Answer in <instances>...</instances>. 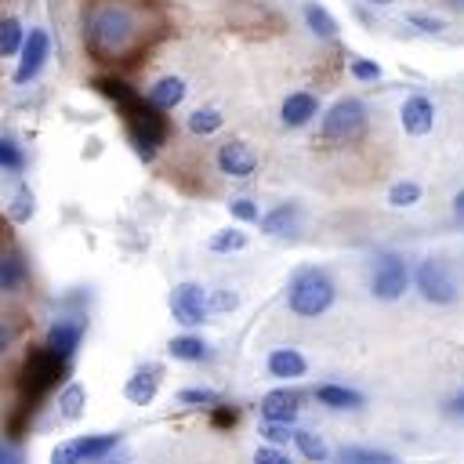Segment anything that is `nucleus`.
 Here are the masks:
<instances>
[{"instance_id": "nucleus-1", "label": "nucleus", "mask_w": 464, "mask_h": 464, "mask_svg": "<svg viewBox=\"0 0 464 464\" xmlns=\"http://www.w3.org/2000/svg\"><path fill=\"white\" fill-rule=\"evenodd\" d=\"M87 47L98 54V58H116L123 54L134 36H138V14L123 4V0H102L87 11Z\"/></svg>"}, {"instance_id": "nucleus-2", "label": "nucleus", "mask_w": 464, "mask_h": 464, "mask_svg": "<svg viewBox=\"0 0 464 464\" xmlns=\"http://www.w3.org/2000/svg\"><path fill=\"white\" fill-rule=\"evenodd\" d=\"M286 304H290L294 315H304V319L323 315L334 304V283H330V276L319 272V268H301L290 279V286H286Z\"/></svg>"}, {"instance_id": "nucleus-3", "label": "nucleus", "mask_w": 464, "mask_h": 464, "mask_svg": "<svg viewBox=\"0 0 464 464\" xmlns=\"http://www.w3.org/2000/svg\"><path fill=\"white\" fill-rule=\"evenodd\" d=\"M366 130V105L359 98H341L323 116V138L326 141H355Z\"/></svg>"}, {"instance_id": "nucleus-4", "label": "nucleus", "mask_w": 464, "mask_h": 464, "mask_svg": "<svg viewBox=\"0 0 464 464\" xmlns=\"http://www.w3.org/2000/svg\"><path fill=\"white\" fill-rule=\"evenodd\" d=\"M413 283H417L420 297L431 301V304H450V301H457V279H453V272H450V265H446L442 257H424V261L417 265Z\"/></svg>"}, {"instance_id": "nucleus-5", "label": "nucleus", "mask_w": 464, "mask_h": 464, "mask_svg": "<svg viewBox=\"0 0 464 464\" xmlns=\"http://www.w3.org/2000/svg\"><path fill=\"white\" fill-rule=\"evenodd\" d=\"M406 286H410L406 261L399 254H377L373 257V268H370V290H373V297L395 301V297L406 294Z\"/></svg>"}, {"instance_id": "nucleus-6", "label": "nucleus", "mask_w": 464, "mask_h": 464, "mask_svg": "<svg viewBox=\"0 0 464 464\" xmlns=\"http://www.w3.org/2000/svg\"><path fill=\"white\" fill-rule=\"evenodd\" d=\"M83 326H87V323H83L80 315H62V319H54V323H51V330H47V341H44L47 355H51L54 362L72 359V352L80 348Z\"/></svg>"}, {"instance_id": "nucleus-7", "label": "nucleus", "mask_w": 464, "mask_h": 464, "mask_svg": "<svg viewBox=\"0 0 464 464\" xmlns=\"http://www.w3.org/2000/svg\"><path fill=\"white\" fill-rule=\"evenodd\" d=\"M170 312H174V319L178 323H185V326H199L203 319H207V290L199 286V283H178L174 290H170Z\"/></svg>"}, {"instance_id": "nucleus-8", "label": "nucleus", "mask_w": 464, "mask_h": 464, "mask_svg": "<svg viewBox=\"0 0 464 464\" xmlns=\"http://www.w3.org/2000/svg\"><path fill=\"white\" fill-rule=\"evenodd\" d=\"M18 54H22V58H18V69H14V83L36 80V72L44 69L47 54H51V36H47V29H29Z\"/></svg>"}, {"instance_id": "nucleus-9", "label": "nucleus", "mask_w": 464, "mask_h": 464, "mask_svg": "<svg viewBox=\"0 0 464 464\" xmlns=\"http://www.w3.org/2000/svg\"><path fill=\"white\" fill-rule=\"evenodd\" d=\"M218 170L228 178H250L257 170V156L246 141H225L218 149Z\"/></svg>"}, {"instance_id": "nucleus-10", "label": "nucleus", "mask_w": 464, "mask_h": 464, "mask_svg": "<svg viewBox=\"0 0 464 464\" xmlns=\"http://www.w3.org/2000/svg\"><path fill=\"white\" fill-rule=\"evenodd\" d=\"M297 410H301V395L290 392V388H276V392H268L261 399V417L268 424H294Z\"/></svg>"}, {"instance_id": "nucleus-11", "label": "nucleus", "mask_w": 464, "mask_h": 464, "mask_svg": "<svg viewBox=\"0 0 464 464\" xmlns=\"http://www.w3.org/2000/svg\"><path fill=\"white\" fill-rule=\"evenodd\" d=\"M160 366L156 362H149V366H138L134 373H130V381H127V388H123V395L134 402V406H149L152 399H156V388H160Z\"/></svg>"}, {"instance_id": "nucleus-12", "label": "nucleus", "mask_w": 464, "mask_h": 464, "mask_svg": "<svg viewBox=\"0 0 464 464\" xmlns=\"http://www.w3.org/2000/svg\"><path fill=\"white\" fill-rule=\"evenodd\" d=\"M399 116H402V127H406V134H428V130L435 127V105H431L424 94H413V98H406Z\"/></svg>"}, {"instance_id": "nucleus-13", "label": "nucleus", "mask_w": 464, "mask_h": 464, "mask_svg": "<svg viewBox=\"0 0 464 464\" xmlns=\"http://www.w3.org/2000/svg\"><path fill=\"white\" fill-rule=\"evenodd\" d=\"M181 98H185V80L181 76H160L149 87V105L156 112H170L174 105H181Z\"/></svg>"}, {"instance_id": "nucleus-14", "label": "nucleus", "mask_w": 464, "mask_h": 464, "mask_svg": "<svg viewBox=\"0 0 464 464\" xmlns=\"http://www.w3.org/2000/svg\"><path fill=\"white\" fill-rule=\"evenodd\" d=\"M315 112H319V102H315V94H308V91H294V94H286V102H283V123H286V127H304Z\"/></svg>"}, {"instance_id": "nucleus-15", "label": "nucleus", "mask_w": 464, "mask_h": 464, "mask_svg": "<svg viewBox=\"0 0 464 464\" xmlns=\"http://www.w3.org/2000/svg\"><path fill=\"white\" fill-rule=\"evenodd\" d=\"M25 279H29L25 257H22L18 250L0 254V290H4V294H18V290L25 286Z\"/></svg>"}, {"instance_id": "nucleus-16", "label": "nucleus", "mask_w": 464, "mask_h": 464, "mask_svg": "<svg viewBox=\"0 0 464 464\" xmlns=\"http://www.w3.org/2000/svg\"><path fill=\"white\" fill-rule=\"evenodd\" d=\"M257 221H261V228H265L268 236H290V232H297L301 210H297V203H279L276 210H268V214L257 218Z\"/></svg>"}, {"instance_id": "nucleus-17", "label": "nucleus", "mask_w": 464, "mask_h": 464, "mask_svg": "<svg viewBox=\"0 0 464 464\" xmlns=\"http://www.w3.org/2000/svg\"><path fill=\"white\" fill-rule=\"evenodd\" d=\"M308 370V362H304V355L297 352V348H276L272 355H268V373L272 377H301Z\"/></svg>"}, {"instance_id": "nucleus-18", "label": "nucleus", "mask_w": 464, "mask_h": 464, "mask_svg": "<svg viewBox=\"0 0 464 464\" xmlns=\"http://www.w3.org/2000/svg\"><path fill=\"white\" fill-rule=\"evenodd\" d=\"M315 399L323 406H330V410H359L362 406V395L355 388H344V384H319Z\"/></svg>"}, {"instance_id": "nucleus-19", "label": "nucleus", "mask_w": 464, "mask_h": 464, "mask_svg": "<svg viewBox=\"0 0 464 464\" xmlns=\"http://www.w3.org/2000/svg\"><path fill=\"white\" fill-rule=\"evenodd\" d=\"M76 442H80L83 464H98V460H105V457L116 450L120 435H116V431H98V435H80Z\"/></svg>"}, {"instance_id": "nucleus-20", "label": "nucleus", "mask_w": 464, "mask_h": 464, "mask_svg": "<svg viewBox=\"0 0 464 464\" xmlns=\"http://www.w3.org/2000/svg\"><path fill=\"white\" fill-rule=\"evenodd\" d=\"M337 460L341 464H399L392 453L373 450V446H341L337 450Z\"/></svg>"}, {"instance_id": "nucleus-21", "label": "nucleus", "mask_w": 464, "mask_h": 464, "mask_svg": "<svg viewBox=\"0 0 464 464\" xmlns=\"http://www.w3.org/2000/svg\"><path fill=\"white\" fill-rule=\"evenodd\" d=\"M304 22H308V29H312L315 36H323V40H334V36H337V18H334L326 7H319L315 0L304 4Z\"/></svg>"}, {"instance_id": "nucleus-22", "label": "nucleus", "mask_w": 464, "mask_h": 464, "mask_svg": "<svg viewBox=\"0 0 464 464\" xmlns=\"http://www.w3.org/2000/svg\"><path fill=\"white\" fill-rule=\"evenodd\" d=\"M167 352H170L174 359H181V362H203V359H207V344H203V337H192V334L174 337V341L167 344Z\"/></svg>"}, {"instance_id": "nucleus-23", "label": "nucleus", "mask_w": 464, "mask_h": 464, "mask_svg": "<svg viewBox=\"0 0 464 464\" xmlns=\"http://www.w3.org/2000/svg\"><path fill=\"white\" fill-rule=\"evenodd\" d=\"M83 402H87V392H83V384H65L62 388V395H58V413L65 417V420H76L80 413H83Z\"/></svg>"}, {"instance_id": "nucleus-24", "label": "nucleus", "mask_w": 464, "mask_h": 464, "mask_svg": "<svg viewBox=\"0 0 464 464\" xmlns=\"http://www.w3.org/2000/svg\"><path fill=\"white\" fill-rule=\"evenodd\" d=\"M294 442H297V450H301L304 460H312V464H326V460H330V450H326V442H323L319 435H312V431H294Z\"/></svg>"}, {"instance_id": "nucleus-25", "label": "nucleus", "mask_w": 464, "mask_h": 464, "mask_svg": "<svg viewBox=\"0 0 464 464\" xmlns=\"http://www.w3.org/2000/svg\"><path fill=\"white\" fill-rule=\"evenodd\" d=\"M22 44H25V29H22V22L18 18H0V54H14V51H22Z\"/></svg>"}, {"instance_id": "nucleus-26", "label": "nucleus", "mask_w": 464, "mask_h": 464, "mask_svg": "<svg viewBox=\"0 0 464 464\" xmlns=\"http://www.w3.org/2000/svg\"><path fill=\"white\" fill-rule=\"evenodd\" d=\"M243 246H246V232L243 228H225V232L210 236V250L214 254H232V250H243Z\"/></svg>"}, {"instance_id": "nucleus-27", "label": "nucleus", "mask_w": 464, "mask_h": 464, "mask_svg": "<svg viewBox=\"0 0 464 464\" xmlns=\"http://www.w3.org/2000/svg\"><path fill=\"white\" fill-rule=\"evenodd\" d=\"M221 123H225V116H221L218 109H196V112L188 116V130H192V134H214Z\"/></svg>"}, {"instance_id": "nucleus-28", "label": "nucleus", "mask_w": 464, "mask_h": 464, "mask_svg": "<svg viewBox=\"0 0 464 464\" xmlns=\"http://www.w3.org/2000/svg\"><path fill=\"white\" fill-rule=\"evenodd\" d=\"M417 199H420V185L417 181H395L388 188V203L392 207H413Z\"/></svg>"}, {"instance_id": "nucleus-29", "label": "nucleus", "mask_w": 464, "mask_h": 464, "mask_svg": "<svg viewBox=\"0 0 464 464\" xmlns=\"http://www.w3.org/2000/svg\"><path fill=\"white\" fill-rule=\"evenodd\" d=\"M0 167H4V170H22V167H25V152H22V145H14L11 138H0Z\"/></svg>"}, {"instance_id": "nucleus-30", "label": "nucleus", "mask_w": 464, "mask_h": 464, "mask_svg": "<svg viewBox=\"0 0 464 464\" xmlns=\"http://www.w3.org/2000/svg\"><path fill=\"white\" fill-rule=\"evenodd\" d=\"M178 399H181L185 406H218V402H221V395L210 392V388H181Z\"/></svg>"}, {"instance_id": "nucleus-31", "label": "nucleus", "mask_w": 464, "mask_h": 464, "mask_svg": "<svg viewBox=\"0 0 464 464\" xmlns=\"http://www.w3.org/2000/svg\"><path fill=\"white\" fill-rule=\"evenodd\" d=\"M11 218H14V221H29V218H33V192H29V185H18Z\"/></svg>"}, {"instance_id": "nucleus-32", "label": "nucleus", "mask_w": 464, "mask_h": 464, "mask_svg": "<svg viewBox=\"0 0 464 464\" xmlns=\"http://www.w3.org/2000/svg\"><path fill=\"white\" fill-rule=\"evenodd\" d=\"M51 464H83V453H80V442H76V439H69V442H62V446H54V453H51Z\"/></svg>"}, {"instance_id": "nucleus-33", "label": "nucleus", "mask_w": 464, "mask_h": 464, "mask_svg": "<svg viewBox=\"0 0 464 464\" xmlns=\"http://www.w3.org/2000/svg\"><path fill=\"white\" fill-rule=\"evenodd\" d=\"M348 72H352L355 80H366V83H370V80H381V65L370 62V58H352V62H348Z\"/></svg>"}, {"instance_id": "nucleus-34", "label": "nucleus", "mask_w": 464, "mask_h": 464, "mask_svg": "<svg viewBox=\"0 0 464 464\" xmlns=\"http://www.w3.org/2000/svg\"><path fill=\"white\" fill-rule=\"evenodd\" d=\"M228 210H232V218H239V221H257V218H261V210H257L250 199H243V196H239V199H232V203H228Z\"/></svg>"}, {"instance_id": "nucleus-35", "label": "nucleus", "mask_w": 464, "mask_h": 464, "mask_svg": "<svg viewBox=\"0 0 464 464\" xmlns=\"http://www.w3.org/2000/svg\"><path fill=\"white\" fill-rule=\"evenodd\" d=\"M254 464H290V457H286L279 446H257Z\"/></svg>"}, {"instance_id": "nucleus-36", "label": "nucleus", "mask_w": 464, "mask_h": 464, "mask_svg": "<svg viewBox=\"0 0 464 464\" xmlns=\"http://www.w3.org/2000/svg\"><path fill=\"white\" fill-rule=\"evenodd\" d=\"M236 304H239V297H236V294H228V290H214V294H207V308L228 312V308H236Z\"/></svg>"}, {"instance_id": "nucleus-37", "label": "nucleus", "mask_w": 464, "mask_h": 464, "mask_svg": "<svg viewBox=\"0 0 464 464\" xmlns=\"http://www.w3.org/2000/svg\"><path fill=\"white\" fill-rule=\"evenodd\" d=\"M261 435L268 439V446H283V442H286V439H290L294 431H290V424H268V420H265Z\"/></svg>"}, {"instance_id": "nucleus-38", "label": "nucleus", "mask_w": 464, "mask_h": 464, "mask_svg": "<svg viewBox=\"0 0 464 464\" xmlns=\"http://www.w3.org/2000/svg\"><path fill=\"white\" fill-rule=\"evenodd\" d=\"M406 22H410V25H417L420 33H439V29H442V22H439V18L420 14V11H410V14H406Z\"/></svg>"}, {"instance_id": "nucleus-39", "label": "nucleus", "mask_w": 464, "mask_h": 464, "mask_svg": "<svg viewBox=\"0 0 464 464\" xmlns=\"http://www.w3.org/2000/svg\"><path fill=\"white\" fill-rule=\"evenodd\" d=\"M0 464H25V453H22L14 442L0 439Z\"/></svg>"}, {"instance_id": "nucleus-40", "label": "nucleus", "mask_w": 464, "mask_h": 464, "mask_svg": "<svg viewBox=\"0 0 464 464\" xmlns=\"http://www.w3.org/2000/svg\"><path fill=\"white\" fill-rule=\"evenodd\" d=\"M446 413H453V417H464V392H457V395L446 402Z\"/></svg>"}, {"instance_id": "nucleus-41", "label": "nucleus", "mask_w": 464, "mask_h": 464, "mask_svg": "<svg viewBox=\"0 0 464 464\" xmlns=\"http://www.w3.org/2000/svg\"><path fill=\"white\" fill-rule=\"evenodd\" d=\"M11 341H14V330H11L7 323H0V355L11 348Z\"/></svg>"}, {"instance_id": "nucleus-42", "label": "nucleus", "mask_w": 464, "mask_h": 464, "mask_svg": "<svg viewBox=\"0 0 464 464\" xmlns=\"http://www.w3.org/2000/svg\"><path fill=\"white\" fill-rule=\"evenodd\" d=\"M453 214H457V221L464 225V188H460V192L453 196Z\"/></svg>"}, {"instance_id": "nucleus-43", "label": "nucleus", "mask_w": 464, "mask_h": 464, "mask_svg": "<svg viewBox=\"0 0 464 464\" xmlns=\"http://www.w3.org/2000/svg\"><path fill=\"white\" fill-rule=\"evenodd\" d=\"M446 4H450L453 11H464V0H446Z\"/></svg>"}, {"instance_id": "nucleus-44", "label": "nucleus", "mask_w": 464, "mask_h": 464, "mask_svg": "<svg viewBox=\"0 0 464 464\" xmlns=\"http://www.w3.org/2000/svg\"><path fill=\"white\" fill-rule=\"evenodd\" d=\"M370 4H377V7H388V4H392V0H370Z\"/></svg>"}, {"instance_id": "nucleus-45", "label": "nucleus", "mask_w": 464, "mask_h": 464, "mask_svg": "<svg viewBox=\"0 0 464 464\" xmlns=\"http://www.w3.org/2000/svg\"><path fill=\"white\" fill-rule=\"evenodd\" d=\"M98 464H109V460H98Z\"/></svg>"}]
</instances>
